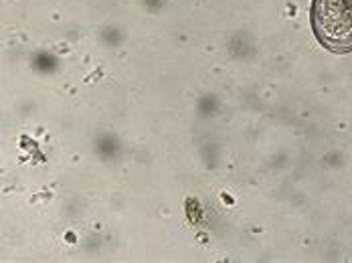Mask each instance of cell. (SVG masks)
Segmentation results:
<instances>
[{
	"label": "cell",
	"mask_w": 352,
	"mask_h": 263,
	"mask_svg": "<svg viewBox=\"0 0 352 263\" xmlns=\"http://www.w3.org/2000/svg\"><path fill=\"white\" fill-rule=\"evenodd\" d=\"M310 21L318 43L326 51L352 53V0H312Z\"/></svg>",
	"instance_id": "1"
}]
</instances>
